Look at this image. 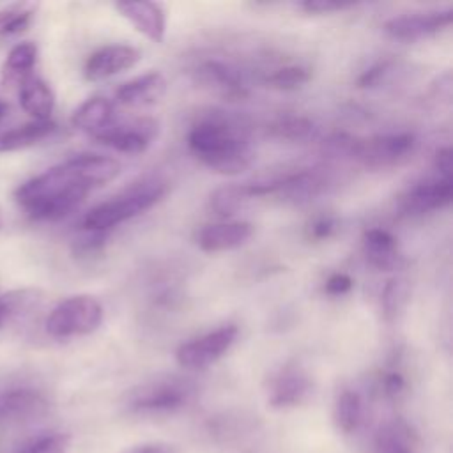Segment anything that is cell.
<instances>
[{
  "label": "cell",
  "mask_w": 453,
  "mask_h": 453,
  "mask_svg": "<svg viewBox=\"0 0 453 453\" xmlns=\"http://www.w3.org/2000/svg\"><path fill=\"white\" fill-rule=\"evenodd\" d=\"M453 182L451 179H434L412 186L400 200V207L405 214L419 216L432 211L444 209L451 203Z\"/></svg>",
  "instance_id": "13"
},
{
  "label": "cell",
  "mask_w": 453,
  "mask_h": 453,
  "mask_svg": "<svg viewBox=\"0 0 453 453\" xmlns=\"http://www.w3.org/2000/svg\"><path fill=\"white\" fill-rule=\"evenodd\" d=\"M138 60L140 51L129 44L103 46L87 58L83 74L88 81H101L131 69Z\"/></svg>",
  "instance_id": "12"
},
{
  "label": "cell",
  "mask_w": 453,
  "mask_h": 453,
  "mask_svg": "<svg viewBox=\"0 0 453 453\" xmlns=\"http://www.w3.org/2000/svg\"><path fill=\"white\" fill-rule=\"evenodd\" d=\"M0 228H2V211H0Z\"/></svg>",
  "instance_id": "41"
},
{
  "label": "cell",
  "mask_w": 453,
  "mask_h": 453,
  "mask_svg": "<svg viewBox=\"0 0 453 453\" xmlns=\"http://www.w3.org/2000/svg\"><path fill=\"white\" fill-rule=\"evenodd\" d=\"M248 200H251L248 184H230V186L218 188L211 195V209L216 214L226 218L235 214Z\"/></svg>",
  "instance_id": "28"
},
{
  "label": "cell",
  "mask_w": 453,
  "mask_h": 453,
  "mask_svg": "<svg viewBox=\"0 0 453 453\" xmlns=\"http://www.w3.org/2000/svg\"><path fill=\"white\" fill-rule=\"evenodd\" d=\"M237 334L239 329L234 324L221 326L182 343L175 352V359L186 370H203L219 361L230 350Z\"/></svg>",
  "instance_id": "6"
},
{
  "label": "cell",
  "mask_w": 453,
  "mask_h": 453,
  "mask_svg": "<svg viewBox=\"0 0 453 453\" xmlns=\"http://www.w3.org/2000/svg\"><path fill=\"white\" fill-rule=\"evenodd\" d=\"M165 90H166V81L163 74L157 71H150L122 83L115 92V99L122 106L138 108V106H147L159 101Z\"/></svg>",
  "instance_id": "18"
},
{
  "label": "cell",
  "mask_w": 453,
  "mask_h": 453,
  "mask_svg": "<svg viewBox=\"0 0 453 453\" xmlns=\"http://www.w3.org/2000/svg\"><path fill=\"white\" fill-rule=\"evenodd\" d=\"M65 163L74 172L78 180L85 184L88 189L113 180L122 170V165L119 159L111 156L94 154V152L76 154L69 157Z\"/></svg>",
  "instance_id": "16"
},
{
  "label": "cell",
  "mask_w": 453,
  "mask_h": 453,
  "mask_svg": "<svg viewBox=\"0 0 453 453\" xmlns=\"http://www.w3.org/2000/svg\"><path fill=\"white\" fill-rule=\"evenodd\" d=\"M195 80L225 99H242L248 96L246 83L237 69L219 60H205L195 71Z\"/></svg>",
  "instance_id": "14"
},
{
  "label": "cell",
  "mask_w": 453,
  "mask_h": 453,
  "mask_svg": "<svg viewBox=\"0 0 453 453\" xmlns=\"http://www.w3.org/2000/svg\"><path fill=\"white\" fill-rule=\"evenodd\" d=\"M434 165H435V170L439 172V177H442V179H451V166H453L451 149H449V147L439 149L437 154H435Z\"/></svg>",
  "instance_id": "39"
},
{
  "label": "cell",
  "mask_w": 453,
  "mask_h": 453,
  "mask_svg": "<svg viewBox=\"0 0 453 453\" xmlns=\"http://www.w3.org/2000/svg\"><path fill=\"white\" fill-rule=\"evenodd\" d=\"M165 191V184L156 179H143L134 182L120 195L92 207L81 218L80 226L83 232L104 234L106 230L119 226L120 223L133 219L154 207L163 198Z\"/></svg>",
  "instance_id": "3"
},
{
  "label": "cell",
  "mask_w": 453,
  "mask_h": 453,
  "mask_svg": "<svg viewBox=\"0 0 453 453\" xmlns=\"http://www.w3.org/2000/svg\"><path fill=\"white\" fill-rule=\"evenodd\" d=\"M41 292L35 288H18L0 296V327L7 322L28 313L41 301Z\"/></svg>",
  "instance_id": "27"
},
{
  "label": "cell",
  "mask_w": 453,
  "mask_h": 453,
  "mask_svg": "<svg viewBox=\"0 0 453 453\" xmlns=\"http://www.w3.org/2000/svg\"><path fill=\"white\" fill-rule=\"evenodd\" d=\"M19 104L34 120H50L55 108V96L44 80L28 76L19 87Z\"/></svg>",
  "instance_id": "22"
},
{
  "label": "cell",
  "mask_w": 453,
  "mask_h": 453,
  "mask_svg": "<svg viewBox=\"0 0 453 453\" xmlns=\"http://www.w3.org/2000/svg\"><path fill=\"white\" fill-rule=\"evenodd\" d=\"M32 19V9L23 5H11L0 11V37L23 32Z\"/></svg>",
  "instance_id": "32"
},
{
  "label": "cell",
  "mask_w": 453,
  "mask_h": 453,
  "mask_svg": "<svg viewBox=\"0 0 453 453\" xmlns=\"http://www.w3.org/2000/svg\"><path fill=\"white\" fill-rule=\"evenodd\" d=\"M46 411V396L34 388H11L0 391V426L34 421Z\"/></svg>",
  "instance_id": "11"
},
{
  "label": "cell",
  "mask_w": 453,
  "mask_h": 453,
  "mask_svg": "<svg viewBox=\"0 0 453 453\" xmlns=\"http://www.w3.org/2000/svg\"><path fill=\"white\" fill-rule=\"evenodd\" d=\"M37 60V46L34 42H19L16 44L4 65H2V80L4 83H21L25 78L30 76Z\"/></svg>",
  "instance_id": "24"
},
{
  "label": "cell",
  "mask_w": 453,
  "mask_h": 453,
  "mask_svg": "<svg viewBox=\"0 0 453 453\" xmlns=\"http://www.w3.org/2000/svg\"><path fill=\"white\" fill-rule=\"evenodd\" d=\"M373 453H418V437L403 419L388 421L373 437Z\"/></svg>",
  "instance_id": "21"
},
{
  "label": "cell",
  "mask_w": 453,
  "mask_h": 453,
  "mask_svg": "<svg viewBox=\"0 0 453 453\" xmlns=\"http://www.w3.org/2000/svg\"><path fill=\"white\" fill-rule=\"evenodd\" d=\"M7 115H9V104H7L4 99H0V122H2Z\"/></svg>",
  "instance_id": "40"
},
{
  "label": "cell",
  "mask_w": 453,
  "mask_h": 453,
  "mask_svg": "<svg viewBox=\"0 0 453 453\" xmlns=\"http://www.w3.org/2000/svg\"><path fill=\"white\" fill-rule=\"evenodd\" d=\"M416 147L412 133L375 134L365 140H356L352 157L370 168H384L409 157Z\"/></svg>",
  "instance_id": "7"
},
{
  "label": "cell",
  "mask_w": 453,
  "mask_h": 453,
  "mask_svg": "<svg viewBox=\"0 0 453 453\" xmlns=\"http://www.w3.org/2000/svg\"><path fill=\"white\" fill-rule=\"evenodd\" d=\"M157 134V122L149 117H138L127 122L113 120L94 140L122 154H142Z\"/></svg>",
  "instance_id": "8"
},
{
  "label": "cell",
  "mask_w": 453,
  "mask_h": 453,
  "mask_svg": "<svg viewBox=\"0 0 453 453\" xmlns=\"http://www.w3.org/2000/svg\"><path fill=\"white\" fill-rule=\"evenodd\" d=\"M188 145L205 166L221 175H239L253 161V150L242 127L218 113L193 124Z\"/></svg>",
  "instance_id": "1"
},
{
  "label": "cell",
  "mask_w": 453,
  "mask_h": 453,
  "mask_svg": "<svg viewBox=\"0 0 453 453\" xmlns=\"http://www.w3.org/2000/svg\"><path fill=\"white\" fill-rule=\"evenodd\" d=\"M103 304L92 296H71L60 301L46 317V333L53 338H71L94 333L103 322Z\"/></svg>",
  "instance_id": "4"
},
{
  "label": "cell",
  "mask_w": 453,
  "mask_h": 453,
  "mask_svg": "<svg viewBox=\"0 0 453 453\" xmlns=\"http://www.w3.org/2000/svg\"><path fill=\"white\" fill-rule=\"evenodd\" d=\"M88 191L64 161L23 182L16 189L14 198L28 218L35 221H55L73 212Z\"/></svg>",
  "instance_id": "2"
},
{
  "label": "cell",
  "mask_w": 453,
  "mask_h": 453,
  "mask_svg": "<svg viewBox=\"0 0 453 453\" xmlns=\"http://www.w3.org/2000/svg\"><path fill=\"white\" fill-rule=\"evenodd\" d=\"M407 301V283L400 278H393L386 283L384 290H382V311L388 322H391L403 308Z\"/></svg>",
  "instance_id": "31"
},
{
  "label": "cell",
  "mask_w": 453,
  "mask_h": 453,
  "mask_svg": "<svg viewBox=\"0 0 453 453\" xmlns=\"http://www.w3.org/2000/svg\"><path fill=\"white\" fill-rule=\"evenodd\" d=\"M356 4L352 2H336V0H306L303 4H299V7L303 11H306L308 14H331V12H338V11H345L354 7Z\"/></svg>",
  "instance_id": "34"
},
{
  "label": "cell",
  "mask_w": 453,
  "mask_h": 453,
  "mask_svg": "<svg viewBox=\"0 0 453 453\" xmlns=\"http://www.w3.org/2000/svg\"><path fill=\"white\" fill-rule=\"evenodd\" d=\"M193 389L179 379H157L133 388L126 396V409L133 414L157 416L180 411L191 400Z\"/></svg>",
  "instance_id": "5"
},
{
  "label": "cell",
  "mask_w": 453,
  "mask_h": 453,
  "mask_svg": "<svg viewBox=\"0 0 453 453\" xmlns=\"http://www.w3.org/2000/svg\"><path fill=\"white\" fill-rule=\"evenodd\" d=\"M453 21V11H428V12H412L402 14L388 19L384 23V32L396 41L414 42L435 35L448 28Z\"/></svg>",
  "instance_id": "9"
},
{
  "label": "cell",
  "mask_w": 453,
  "mask_h": 453,
  "mask_svg": "<svg viewBox=\"0 0 453 453\" xmlns=\"http://www.w3.org/2000/svg\"><path fill=\"white\" fill-rule=\"evenodd\" d=\"M405 386L407 384H405L403 375L396 370L386 372L380 379V388L388 398H398L405 391Z\"/></svg>",
  "instance_id": "35"
},
{
  "label": "cell",
  "mask_w": 453,
  "mask_h": 453,
  "mask_svg": "<svg viewBox=\"0 0 453 453\" xmlns=\"http://www.w3.org/2000/svg\"><path fill=\"white\" fill-rule=\"evenodd\" d=\"M334 230H336V221L331 216H319L310 223L308 235L310 239L324 241V239H329Z\"/></svg>",
  "instance_id": "36"
},
{
  "label": "cell",
  "mask_w": 453,
  "mask_h": 453,
  "mask_svg": "<svg viewBox=\"0 0 453 453\" xmlns=\"http://www.w3.org/2000/svg\"><path fill=\"white\" fill-rule=\"evenodd\" d=\"M117 11L133 23L152 42H163L166 34V16L156 2H119Z\"/></svg>",
  "instance_id": "17"
},
{
  "label": "cell",
  "mask_w": 453,
  "mask_h": 453,
  "mask_svg": "<svg viewBox=\"0 0 453 453\" xmlns=\"http://www.w3.org/2000/svg\"><path fill=\"white\" fill-rule=\"evenodd\" d=\"M104 246V234H96V232H87V237L76 239L73 244V253L80 258H90L101 253Z\"/></svg>",
  "instance_id": "33"
},
{
  "label": "cell",
  "mask_w": 453,
  "mask_h": 453,
  "mask_svg": "<svg viewBox=\"0 0 453 453\" xmlns=\"http://www.w3.org/2000/svg\"><path fill=\"white\" fill-rule=\"evenodd\" d=\"M354 287V281L349 274L345 273H334L331 274L326 283H324V290L329 294V296H343L347 294L350 288Z\"/></svg>",
  "instance_id": "37"
},
{
  "label": "cell",
  "mask_w": 453,
  "mask_h": 453,
  "mask_svg": "<svg viewBox=\"0 0 453 453\" xmlns=\"http://www.w3.org/2000/svg\"><path fill=\"white\" fill-rule=\"evenodd\" d=\"M251 234L253 226L248 221H225L203 226L196 235V242L202 251L218 253L242 246Z\"/></svg>",
  "instance_id": "15"
},
{
  "label": "cell",
  "mask_w": 453,
  "mask_h": 453,
  "mask_svg": "<svg viewBox=\"0 0 453 453\" xmlns=\"http://www.w3.org/2000/svg\"><path fill=\"white\" fill-rule=\"evenodd\" d=\"M333 419L338 432L345 435L354 434L363 421V400L359 393L352 389L342 391L334 402Z\"/></svg>",
  "instance_id": "25"
},
{
  "label": "cell",
  "mask_w": 453,
  "mask_h": 453,
  "mask_svg": "<svg viewBox=\"0 0 453 453\" xmlns=\"http://www.w3.org/2000/svg\"><path fill=\"white\" fill-rule=\"evenodd\" d=\"M363 253L380 271H393L403 264L395 235L384 228H370L363 234Z\"/></svg>",
  "instance_id": "19"
},
{
  "label": "cell",
  "mask_w": 453,
  "mask_h": 453,
  "mask_svg": "<svg viewBox=\"0 0 453 453\" xmlns=\"http://www.w3.org/2000/svg\"><path fill=\"white\" fill-rule=\"evenodd\" d=\"M267 134L276 138V140H285V142H294V143H303L317 134V126L306 119V117H297V115H287L276 119L269 127Z\"/></svg>",
  "instance_id": "26"
},
{
  "label": "cell",
  "mask_w": 453,
  "mask_h": 453,
  "mask_svg": "<svg viewBox=\"0 0 453 453\" xmlns=\"http://www.w3.org/2000/svg\"><path fill=\"white\" fill-rule=\"evenodd\" d=\"M311 78V73L301 65H285L276 69L265 78L267 87L276 90H297L304 87Z\"/></svg>",
  "instance_id": "29"
},
{
  "label": "cell",
  "mask_w": 453,
  "mask_h": 453,
  "mask_svg": "<svg viewBox=\"0 0 453 453\" xmlns=\"http://www.w3.org/2000/svg\"><path fill=\"white\" fill-rule=\"evenodd\" d=\"M311 393V379L297 365L281 366L269 380L267 402L274 409L301 405Z\"/></svg>",
  "instance_id": "10"
},
{
  "label": "cell",
  "mask_w": 453,
  "mask_h": 453,
  "mask_svg": "<svg viewBox=\"0 0 453 453\" xmlns=\"http://www.w3.org/2000/svg\"><path fill=\"white\" fill-rule=\"evenodd\" d=\"M120 453H179V451L172 444H168V442L156 441V442H142V444L126 448Z\"/></svg>",
  "instance_id": "38"
},
{
  "label": "cell",
  "mask_w": 453,
  "mask_h": 453,
  "mask_svg": "<svg viewBox=\"0 0 453 453\" xmlns=\"http://www.w3.org/2000/svg\"><path fill=\"white\" fill-rule=\"evenodd\" d=\"M57 131V124L50 120H32L23 126L0 133V152H12L41 143Z\"/></svg>",
  "instance_id": "23"
},
{
  "label": "cell",
  "mask_w": 453,
  "mask_h": 453,
  "mask_svg": "<svg viewBox=\"0 0 453 453\" xmlns=\"http://www.w3.org/2000/svg\"><path fill=\"white\" fill-rule=\"evenodd\" d=\"M113 120H115V108L111 101L103 96H94L87 99L74 110L71 117V122L76 129L85 131L92 136L106 129Z\"/></svg>",
  "instance_id": "20"
},
{
  "label": "cell",
  "mask_w": 453,
  "mask_h": 453,
  "mask_svg": "<svg viewBox=\"0 0 453 453\" xmlns=\"http://www.w3.org/2000/svg\"><path fill=\"white\" fill-rule=\"evenodd\" d=\"M14 453H67V435L39 434L21 442Z\"/></svg>",
  "instance_id": "30"
}]
</instances>
